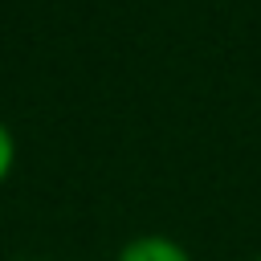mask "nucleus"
Instances as JSON below:
<instances>
[{
    "mask_svg": "<svg viewBox=\"0 0 261 261\" xmlns=\"http://www.w3.org/2000/svg\"><path fill=\"white\" fill-rule=\"evenodd\" d=\"M114 261H192V253L163 232H143V237H130Z\"/></svg>",
    "mask_w": 261,
    "mask_h": 261,
    "instance_id": "1",
    "label": "nucleus"
},
{
    "mask_svg": "<svg viewBox=\"0 0 261 261\" xmlns=\"http://www.w3.org/2000/svg\"><path fill=\"white\" fill-rule=\"evenodd\" d=\"M12 167H16V139H12V130L0 122V188H4V179L12 175Z\"/></svg>",
    "mask_w": 261,
    "mask_h": 261,
    "instance_id": "2",
    "label": "nucleus"
},
{
    "mask_svg": "<svg viewBox=\"0 0 261 261\" xmlns=\"http://www.w3.org/2000/svg\"><path fill=\"white\" fill-rule=\"evenodd\" d=\"M257 261H261V257H257Z\"/></svg>",
    "mask_w": 261,
    "mask_h": 261,
    "instance_id": "3",
    "label": "nucleus"
}]
</instances>
